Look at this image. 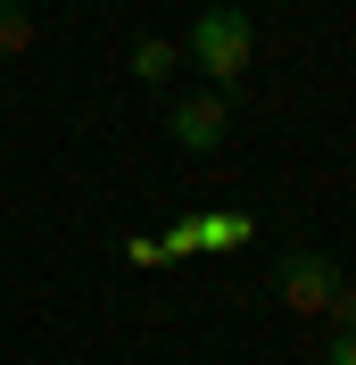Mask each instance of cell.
<instances>
[{
  "label": "cell",
  "instance_id": "6da1fadb",
  "mask_svg": "<svg viewBox=\"0 0 356 365\" xmlns=\"http://www.w3.org/2000/svg\"><path fill=\"white\" fill-rule=\"evenodd\" d=\"M174 50L207 75V91H224V100H232V91L248 83V67H257V17H248V9H232V0H216V9H199V17H191V34H182Z\"/></svg>",
  "mask_w": 356,
  "mask_h": 365
},
{
  "label": "cell",
  "instance_id": "7a4b0ae2",
  "mask_svg": "<svg viewBox=\"0 0 356 365\" xmlns=\"http://www.w3.org/2000/svg\"><path fill=\"white\" fill-rule=\"evenodd\" d=\"M248 241H257V216L248 207H191V216H174V225L157 232L166 266H182V257H232Z\"/></svg>",
  "mask_w": 356,
  "mask_h": 365
},
{
  "label": "cell",
  "instance_id": "3957f363",
  "mask_svg": "<svg viewBox=\"0 0 356 365\" xmlns=\"http://www.w3.org/2000/svg\"><path fill=\"white\" fill-rule=\"evenodd\" d=\"M332 291H340V266L323 250H282V266H273V299H282L290 316H332Z\"/></svg>",
  "mask_w": 356,
  "mask_h": 365
},
{
  "label": "cell",
  "instance_id": "277c9868",
  "mask_svg": "<svg viewBox=\"0 0 356 365\" xmlns=\"http://www.w3.org/2000/svg\"><path fill=\"white\" fill-rule=\"evenodd\" d=\"M166 133H174V150L207 158V150H224V133H232V100H224V91H182L174 116H166Z\"/></svg>",
  "mask_w": 356,
  "mask_h": 365
},
{
  "label": "cell",
  "instance_id": "5b68a950",
  "mask_svg": "<svg viewBox=\"0 0 356 365\" xmlns=\"http://www.w3.org/2000/svg\"><path fill=\"white\" fill-rule=\"evenodd\" d=\"M174 67H182L174 42H157V34H141V42H133V75H141V83H174Z\"/></svg>",
  "mask_w": 356,
  "mask_h": 365
},
{
  "label": "cell",
  "instance_id": "8992f818",
  "mask_svg": "<svg viewBox=\"0 0 356 365\" xmlns=\"http://www.w3.org/2000/svg\"><path fill=\"white\" fill-rule=\"evenodd\" d=\"M25 50H33V9L0 0V58H25Z\"/></svg>",
  "mask_w": 356,
  "mask_h": 365
},
{
  "label": "cell",
  "instance_id": "52a82bcc",
  "mask_svg": "<svg viewBox=\"0 0 356 365\" xmlns=\"http://www.w3.org/2000/svg\"><path fill=\"white\" fill-rule=\"evenodd\" d=\"M332 332H356V274H340L332 291Z\"/></svg>",
  "mask_w": 356,
  "mask_h": 365
},
{
  "label": "cell",
  "instance_id": "ba28073f",
  "mask_svg": "<svg viewBox=\"0 0 356 365\" xmlns=\"http://www.w3.org/2000/svg\"><path fill=\"white\" fill-rule=\"evenodd\" d=\"M125 266H166V250H157V232H133V241H125Z\"/></svg>",
  "mask_w": 356,
  "mask_h": 365
},
{
  "label": "cell",
  "instance_id": "9c48e42d",
  "mask_svg": "<svg viewBox=\"0 0 356 365\" xmlns=\"http://www.w3.org/2000/svg\"><path fill=\"white\" fill-rule=\"evenodd\" d=\"M323 365H356V332H332V349H323Z\"/></svg>",
  "mask_w": 356,
  "mask_h": 365
}]
</instances>
